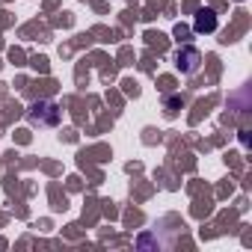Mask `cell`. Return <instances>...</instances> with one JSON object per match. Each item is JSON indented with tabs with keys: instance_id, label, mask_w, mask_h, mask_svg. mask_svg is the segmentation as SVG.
<instances>
[{
	"instance_id": "6da1fadb",
	"label": "cell",
	"mask_w": 252,
	"mask_h": 252,
	"mask_svg": "<svg viewBox=\"0 0 252 252\" xmlns=\"http://www.w3.org/2000/svg\"><path fill=\"white\" fill-rule=\"evenodd\" d=\"M175 63H178V68L181 71H187V74H193V71H199V63H202V57H199V51L196 48H181L178 51V57H175Z\"/></svg>"
},
{
	"instance_id": "7a4b0ae2",
	"label": "cell",
	"mask_w": 252,
	"mask_h": 252,
	"mask_svg": "<svg viewBox=\"0 0 252 252\" xmlns=\"http://www.w3.org/2000/svg\"><path fill=\"white\" fill-rule=\"evenodd\" d=\"M193 27H196V33H214V30H217V15H214V9H199Z\"/></svg>"
}]
</instances>
